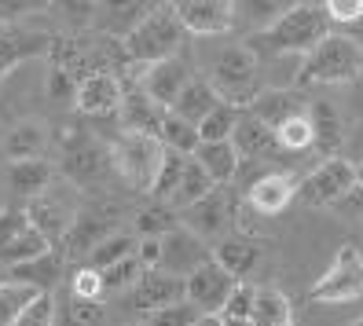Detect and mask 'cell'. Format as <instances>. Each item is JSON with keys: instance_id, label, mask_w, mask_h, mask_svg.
<instances>
[{"instance_id": "obj_24", "label": "cell", "mask_w": 363, "mask_h": 326, "mask_svg": "<svg viewBox=\"0 0 363 326\" xmlns=\"http://www.w3.org/2000/svg\"><path fill=\"white\" fill-rule=\"evenodd\" d=\"M213 260H217L224 271H231L239 282H246V275L257 268L261 249H257V242H253V238H246V235H231V238H220V242L213 246Z\"/></svg>"}, {"instance_id": "obj_44", "label": "cell", "mask_w": 363, "mask_h": 326, "mask_svg": "<svg viewBox=\"0 0 363 326\" xmlns=\"http://www.w3.org/2000/svg\"><path fill=\"white\" fill-rule=\"evenodd\" d=\"M70 293L77 297V300H96V304H103V297H106V282H103V271L99 268H77L74 271V279H70Z\"/></svg>"}, {"instance_id": "obj_25", "label": "cell", "mask_w": 363, "mask_h": 326, "mask_svg": "<svg viewBox=\"0 0 363 326\" xmlns=\"http://www.w3.org/2000/svg\"><path fill=\"white\" fill-rule=\"evenodd\" d=\"M191 158H195V162L209 172V180L217 184V187L231 184V180H235V172L242 169V154L235 150L231 140H220V143H199V150H195Z\"/></svg>"}, {"instance_id": "obj_7", "label": "cell", "mask_w": 363, "mask_h": 326, "mask_svg": "<svg viewBox=\"0 0 363 326\" xmlns=\"http://www.w3.org/2000/svg\"><path fill=\"white\" fill-rule=\"evenodd\" d=\"M352 191H359V184H356V165L334 154V158L319 162L308 176H301V191H297V198H305V202L315 206V209H327V206L345 202Z\"/></svg>"}, {"instance_id": "obj_57", "label": "cell", "mask_w": 363, "mask_h": 326, "mask_svg": "<svg viewBox=\"0 0 363 326\" xmlns=\"http://www.w3.org/2000/svg\"><path fill=\"white\" fill-rule=\"evenodd\" d=\"M349 326H363V319H356V322H349Z\"/></svg>"}, {"instance_id": "obj_35", "label": "cell", "mask_w": 363, "mask_h": 326, "mask_svg": "<svg viewBox=\"0 0 363 326\" xmlns=\"http://www.w3.org/2000/svg\"><path fill=\"white\" fill-rule=\"evenodd\" d=\"M275 140H279V154H305V150H312V121H308V111L290 118V121H283L279 128H275Z\"/></svg>"}, {"instance_id": "obj_48", "label": "cell", "mask_w": 363, "mask_h": 326, "mask_svg": "<svg viewBox=\"0 0 363 326\" xmlns=\"http://www.w3.org/2000/svg\"><path fill=\"white\" fill-rule=\"evenodd\" d=\"M319 4H323L330 26H334V23H337V26H356V23H363V0H319Z\"/></svg>"}, {"instance_id": "obj_56", "label": "cell", "mask_w": 363, "mask_h": 326, "mask_svg": "<svg viewBox=\"0 0 363 326\" xmlns=\"http://www.w3.org/2000/svg\"><path fill=\"white\" fill-rule=\"evenodd\" d=\"M356 184H359V191H363V162L356 165Z\"/></svg>"}, {"instance_id": "obj_3", "label": "cell", "mask_w": 363, "mask_h": 326, "mask_svg": "<svg viewBox=\"0 0 363 326\" xmlns=\"http://www.w3.org/2000/svg\"><path fill=\"white\" fill-rule=\"evenodd\" d=\"M363 74V45L349 33H330L305 55L297 84H352Z\"/></svg>"}, {"instance_id": "obj_26", "label": "cell", "mask_w": 363, "mask_h": 326, "mask_svg": "<svg viewBox=\"0 0 363 326\" xmlns=\"http://www.w3.org/2000/svg\"><path fill=\"white\" fill-rule=\"evenodd\" d=\"M151 11H155V4H147V0H103V15H96V23H99V33L125 37Z\"/></svg>"}, {"instance_id": "obj_37", "label": "cell", "mask_w": 363, "mask_h": 326, "mask_svg": "<svg viewBox=\"0 0 363 326\" xmlns=\"http://www.w3.org/2000/svg\"><path fill=\"white\" fill-rule=\"evenodd\" d=\"M106 322V312H103V304L96 300H67V304H59V312H55V326H103Z\"/></svg>"}, {"instance_id": "obj_58", "label": "cell", "mask_w": 363, "mask_h": 326, "mask_svg": "<svg viewBox=\"0 0 363 326\" xmlns=\"http://www.w3.org/2000/svg\"><path fill=\"white\" fill-rule=\"evenodd\" d=\"M279 326H294V319H290V322H279Z\"/></svg>"}, {"instance_id": "obj_19", "label": "cell", "mask_w": 363, "mask_h": 326, "mask_svg": "<svg viewBox=\"0 0 363 326\" xmlns=\"http://www.w3.org/2000/svg\"><path fill=\"white\" fill-rule=\"evenodd\" d=\"M187 81H191V70H187V62L177 55V59H162V62L143 67V77H140L136 84H140V89L151 96L158 106L173 111V103L180 99V92H184Z\"/></svg>"}, {"instance_id": "obj_21", "label": "cell", "mask_w": 363, "mask_h": 326, "mask_svg": "<svg viewBox=\"0 0 363 326\" xmlns=\"http://www.w3.org/2000/svg\"><path fill=\"white\" fill-rule=\"evenodd\" d=\"M235 150L242 154V162H268L279 154V140H275V128L264 125L261 118H253L250 111H242L239 125H235V136H231Z\"/></svg>"}, {"instance_id": "obj_34", "label": "cell", "mask_w": 363, "mask_h": 326, "mask_svg": "<svg viewBox=\"0 0 363 326\" xmlns=\"http://www.w3.org/2000/svg\"><path fill=\"white\" fill-rule=\"evenodd\" d=\"M158 140L165 143V150H177V154H195L199 143H202L199 125H191V121L177 118V114H165V121H162V136H158Z\"/></svg>"}, {"instance_id": "obj_27", "label": "cell", "mask_w": 363, "mask_h": 326, "mask_svg": "<svg viewBox=\"0 0 363 326\" xmlns=\"http://www.w3.org/2000/svg\"><path fill=\"white\" fill-rule=\"evenodd\" d=\"M8 184L11 191L26 194V202L37 198L40 191L55 184V165L48 158H30V162H8Z\"/></svg>"}, {"instance_id": "obj_9", "label": "cell", "mask_w": 363, "mask_h": 326, "mask_svg": "<svg viewBox=\"0 0 363 326\" xmlns=\"http://www.w3.org/2000/svg\"><path fill=\"white\" fill-rule=\"evenodd\" d=\"M77 206L70 202V194L62 191L59 184H52L48 191H40L37 198H30L26 202V216H30V224L48 238L52 246H62L67 242V235H70V227H74V220H77Z\"/></svg>"}, {"instance_id": "obj_43", "label": "cell", "mask_w": 363, "mask_h": 326, "mask_svg": "<svg viewBox=\"0 0 363 326\" xmlns=\"http://www.w3.org/2000/svg\"><path fill=\"white\" fill-rule=\"evenodd\" d=\"M147 268L136 260V253L133 257H125V260H118L114 268H106L103 271V282H106V293H121V290H133L136 286V279L143 275Z\"/></svg>"}, {"instance_id": "obj_12", "label": "cell", "mask_w": 363, "mask_h": 326, "mask_svg": "<svg viewBox=\"0 0 363 326\" xmlns=\"http://www.w3.org/2000/svg\"><path fill=\"white\" fill-rule=\"evenodd\" d=\"M180 224L187 231H195L199 238H228V227L235 224V202L228 198V191L224 187H213L206 198H199L195 206H187L184 216H180Z\"/></svg>"}, {"instance_id": "obj_52", "label": "cell", "mask_w": 363, "mask_h": 326, "mask_svg": "<svg viewBox=\"0 0 363 326\" xmlns=\"http://www.w3.org/2000/svg\"><path fill=\"white\" fill-rule=\"evenodd\" d=\"M62 8L70 18H77V23H89V18H96V0H48V8Z\"/></svg>"}, {"instance_id": "obj_20", "label": "cell", "mask_w": 363, "mask_h": 326, "mask_svg": "<svg viewBox=\"0 0 363 326\" xmlns=\"http://www.w3.org/2000/svg\"><path fill=\"white\" fill-rule=\"evenodd\" d=\"M114 227H118L114 206H103V213H99V209H81L62 246H67V253H74V257H81V253L92 257V249L103 242V238H111Z\"/></svg>"}, {"instance_id": "obj_1", "label": "cell", "mask_w": 363, "mask_h": 326, "mask_svg": "<svg viewBox=\"0 0 363 326\" xmlns=\"http://www.w3.org/2000/svg\"><path fill=\"white\" fill-rule=\"evenodd\" d=\"M323 37H330V18H327L319 0H305V4H297L286 15L275 18V23L257 37L253 48L257 52L264 48L272 55H308Z\"/></svg>"}, {"instance_id": "obj_36", "label": "cell", "mask_w": 363, "mask_h": 326, "mask_svg": "<svg viewBox=\"0 0 363 326\" xmlns=\"http://www.w3.org/2000/svg\"><path fill=\"white\" fill-rule=\"evenodd\" d=\"M239 118H242V111H235V106H228V103H217V106L209 111V118L199 125L202 143H220V140H231V136H235V125H239Z\"/></svg>"}, {"instance_id": "obj_55", "label": "cell", "mask_w": 363, "mask_h": 326, "mask_svg": "<svg viewBox=\"0 0 363 326\" xmlns=\"http://www.w3.org/2000/svg\"><path fill=\"white\" fill-rule=\"evenodd\" d=\"M220 322L224 326H253V319H224V315H220Z\"/></svg>"}, {"instance_id": "obj_28", "label": "cell", "mask_w": 363, "mask_h": 326, "mask_svg": "<svg viewBox=\"0 0 363 326\" xmlns=\"http://www.w3.org/2000/svg\"><path fill=\"white\" fill-rule=\"evenodd\" d=\"M217 103H220V96H217V89H213L206 77H191L169 114H177V118H184V121H191V125H202Z\"/></svg>"}, {"instance_id": "obj_47", "label": "cell", "mask_w": 363, "mask_h": 326, "mask_svg": "<svg viewBox=\"0 0 363 326\" xmlns=\"http://www.w3.org/2000/svg\"><path fill=\"white\" fill-rule=\"evenodd\" d=\"M253 304H257V286H250V282H239V286L231 290L228 304H224V319H253Z\"/></svg>"}, {"instance_id": "obj_2", "label": "cell", "mask_w": 363, "mask_h": 326, "mask_svg": "<svg viewBox=\"0 0 363 326\" xmlns=\"http://www.w3.org/2000/svg\"><path fill=\"white\" fill-rule=\"evenodd\" d=\"M209 84L217 89L220 103L235 111H250V103L261 96V55L253 45H228L213 62Z\"/></svg>"}, {"instance_id": "obj_22", "label": "cell", "mask_w": 363, "mask_h": 326, "mask_svg": "<svg viewBox=\"0 0 363 326\" xmlns=\"http://www.w3.org/2000/svg\"><path fill=\"white\" fill-rule=\"evenodd\" d=\"M308 121H312V150L334 158V150L341 147V136H345L337 106L330 99H312L308 103Z\"/></svg>"}, {"instance_id": "obj_60", "label": "cell", "mask_w": 363, "mask_h": 326, "mask_svg": "<svg viewBox=\"0 0 363 326\" xmlns=\"http://www.w3.org/2000/svg\"><path fill=\"white\" fill-rule=\"evenodd\" d=\"M0 271H4V268H0Z\"/></svg>"}, {"instance_id": "obj_40", "label": "cell", "mask_w": 363, "mask_h": 326, "mask_svg": "<svg viewBox=\"0 0 363 326\" xmlns=\"http://www.w3.org/2000/svg\"><path fill=\"white\" fill-rule=\"evenodd\" d=\"M133 253H136V238H129V235L114 231L111 238H103V242H99V246L92 249L89 264H92V268H99V271H106V268H114L118 260L133 257Z\"/></svg>"}, {"instance_id": "obj_14", "label": "cell", "mask_w": 363, "mask_h": 326, "mask_svg": "<svg viewBox=\"0 0 363 326\" xmlns=\"http://www.w3.org/2000/svg\"><path fill=\"white\" fill-rule=\"evenodd\" d=\"M301 191V176L297 172H286V169H275V172H264L250 184L246 191V202L257 216H279Z\"/></svg>"}, {"instance_id": "obj_15", "label": "cell", "mask_w": 363, "mask_h": 326, "mask_svg": "<svg viewBox=\"0 0 363 326\" xmlns=\"http://www.w3.org/2000/svg\"><path fill=\"white\" fill-rule=\"evenodd\" d=\"M52 45H55V33L4 26V30H0V81H4L15 67L30 62V59H48Z\"/></svg>"}, {"instance_id": "obj_45", "label": "cell", "mask_w": 363, "mask_h": 326, "mask_svg": "<svg viewBox=\"0 0 363 326\" xmlns=\"http://www.w3.org/2000/svg\"><path fill=\"white\" fill-rule=\"evenodd\" d=\"M55 312H59V304L52 293H37L23 312H18V319L11 326H55Z\"/></svg>"}, {"instance_id": "obj_33", "label": "cell", "mask_w": 363, "mask_h": 326, "mask_svg": "<svg viewBox=\"0 0 363 326\" xmlns=\"http://www.w3.org/2000/svg\"><path fill=\"white\" fill-rule=\"evenodd\" d=\"M294 312H290V300L283 290L275 286H257V304H253V326H279V322H290Z\"/></svg>"}, {"instance_id": "obj_39", "label": "cell", "mask_w": 363, "mask_h": 326, "mask_svg": "<svg viewBox=\"0 0 363 326\" xmlns=\"http://www.w3.org/2000/svg\"><path fill=\"white\" fill-rule=\"evenodd\" d=\"M297 4H305V0H239V11L264 33V30L275 23V18L286 15V11L297 8Z\"/></svg>"}, {"instance_id": "obj_46", "label": "cell", "mask_w": 363, "mask_h": 326, "mask_svg": "<svg viewBox=\"0 0 363 326\" xmlns=\"http://www.w3.org/2000/svg\"><path fill=\"white\" fill-rule=\"evenodd\" d=\"M195 319H199L195 304L177 300V304H169V308H158V312H151V315H143V326H191Z\"/></svg>"}, {"instance_id": "obj_6", "label": "cell", "mask_w": 363, "mask_h": 326, "mask_svg": "<svg viewBox=\"0 0 363 326\" xmlns=\"http://www.w3.org/2000/svg\"><path fill=\"white\" fill-rule=\"evenodd\" d=\"M363 297V253L356 246H341L330 260V268L312 282L308 300L315 304H349Z\"/></svg>"}, {"instance_id": "obj_32", "label": "cell", "mask_w": 363, "mask_h": 326, "mask_svg": "<svg viewBox=\"0 0 363 326\" xmlns=\"http://www.w3.org/2000/svg\"><path fill=\"white\" fill-rule=\"evenodd\" d=\"M213 187H217V184L209 180V172H206L195 158H191V162H187V169H184L180 187L173 191V198H169L165 206H169V209H177V213H184L187 206H195L199 198H206V194H209Z\"/></svg>"}, {"instance_id": "obj_11", "label": "cell", "mask_w": 363, "mask_h": 326, "mask_svg": "<svg viewBox=\"0 0 363 326\" xmlns=\"http://www.w3.org/2000/svg\"><path fill=\"white\" fill-rule=\"evenodd\" d=\"M111 165V147L92 140L89 133H74L62 147V176L77 187H89L92 180H99V172Z\"/></svg>"}, {"instance_id": "obj_53", "label": "cell", "mask_w": 363, "mask_h": 326, "mask_svg": "<svg viewBox=\"0 0 363 326\" xmlns=\"http://www.w3.org/2000/svg\"><path fill=\"white\" fill-rule=\"evenodd\" d=\"M136 260L143 268H158L162 260V238H140L136 242Z\"/></svg>"}, {"instance_id": "obj_16", "label": "cell", "mask_w": 363, "mask_h": 326, "mask_svg": "<svg viewBox=\"0 0 363 326\" xmlns=\"http://www.w3.org/2000/svg\"><path fill=\"white\" fill-rule=\"evenodd\" d=\"M129 304H133V312L136 315H151L158 308H169V304H177L184 300V279L180 275H169L162 268H147L140 279H136V286L129 290Z\"/></svg>"}, {"instance_id": "obj_41", "label": "cell", "mask_w": 363, "mask_h": 326, "mask_svg": "<svg viewBox=\"0 0 363 326\" xmlns=\"http://www.w3.org/2000/svg\"><path fill=\"white\" fill-rule=\"evenodd\" d=\"M173 227H180V216H177V209H169L165 202L143 209V213L136 216V231H140L143 238H162V235H169Z\"/></svg>"}, {"instance_id": "obj_42", "label": "cell", "mask_w": 363, "mask_h": 326, "mask_svg": "<svg viewBox=\"0 0 363 326\" xmlns=\"http://www.w3.org/2000/svg\"><path fill=\"white\" fill-rule=\"evenodd\" d=\"M187 162H191V154H177V150H165V162H162V172H158V184H155V191H151L158 202H169V198H173V191H177L180 180H184Z\"/></svg>"}, {"instance_id": "obj_31", "label": "cell", "mask_w": 363, "mask_h": 326, "mask_svg": "<svg viewBox=\"0 0 363 326\" xmlns=\"http://www.w3.org/2000/svg\"><path fill=\"white\" fill-rule=\"evenodd\" d=\"M48 249H55V246L30 224L26 231H18L8 246H0V268H4V271H8V268H18V264H26V260L45 257Z\"/></svg>"}, {"instance_id": "obj_18", "label": "cell", "mask_w": 363, "mask_h": 326, "mask_svg": "<svg viewBox=\"0 0 363 326\" xmlns=\"http://www.w3.org/2000/svg\"><path fill=\"white\" fill-rule=\"evenodd\" d=\"M165 106H158L151 96H147L140 84H125V96H121V133H133V136H162V121H165Z\"/></svg>"}, {"instance_id": "obj_29", "label": "cell", "mask_w": 363, "mask_h": 326, "mask_svg": "<svg viewBox=\"0 0 363 326\" xmlns=\"http://www.w3.org/2000/svg\"><path fill=\"white\" fill-rule=\"evenodd\" d=\"M62 275V257L59 249H48L45 257H37V260H26V264H18V268H8V279L11 282H26V286L40 290V293H52L55 290V282Z\"/></svg>"}, {"instance_id": "obj_30", "label": "cell", "mask_w": 363, "mask_h": 326, "mask_svg": "<svg viewBox=\"0 0 363 326\" xmlns=\"http://www.w3.org/2000/svg\"><path fill=\"white\" fill-rule=\"evenodd\" d=\"M45 147H48V133H45V125H37V121H23V125H15L11 133H8V140H4L8 162L45 158Z\"/></svg>"}, {"instance_id": "obj_38", "label": "cell", "mask_w": 363, "mask_h": 326, "mask_svg": "<svg viewBox=\"0 0 363 326\" xmlns=\"http://www.w3.org/2000/svg\"><path fill=\"white\" fill-rule=\"evenodd\" d=\"M37 293L40 290L26 286V282H11V279L0 282V326H11L18 319V312H23Z\"/></svg>"}, {"instance_id": "obj_50", "label": "cell", "mask_w": 363, "mask_h": 326, "mask_svg": "<svg viewBox=\"0 0 363 326\" xmlns=\"http://www.w3.org/2000/svg\"><path fill=\"white\" fill-rule=\"evenodd\" d=\"M48 96L59 99V103H74V96H77V81H74L67 70L52 67V70H48Z\"/></svg>"}, {"instance_id": "obj_5", "label": "cell", "mask_w": 363, "mask_h": 326, "mask_svg": "<svg viewBox=\"0 0 363 326\" xmlns=\"http://www.w3.org/2000/svg\"><path fill=\"white\" fill-rule=\"evenodd\" d=\"M106 147H111V165L118 169V176L125 184H129L133 191H143V194L155 191L162 162H165V143L162 140L121 133L118 140H111Z\"/></svg>"}, {"instance_id": "obj_59", "label": "cell", "mask_w": 363, "mask_h": 326, "mask_svg": "<svg viewBox=\"0 0 363 326\" xmlns=\"http://www.w3.org/2000/svg\"><path fill=\"white\" fill-rule=\"evenodd\" d=\"M359 213H363V198H359Z\"/></svg>"}, {"instance_id": "obj_51", "label": "cell", "mask_w": 363, "mask_h": 326, "mask_svg": "<svg viewBox=\"0 0 363 326\" xmlns=\"http://www.w3.org/2000/svg\"><path fill=\"white\" fill-rule=\"evenodd\" d=\"M30 227V216H26V209H0V246H8L11 238L18 235V231H26Z\"/></svg>"}, {"instance_id": "obj_49", "label": "cell", "mask_w": 363, "mask_h": 326, "mask_svg": "<svg viewBox=\"0 0 363 326\" xmlns=\"http://www.w3.org/2000/svg\"><path fill=\"white\" fill-rule=\"evenodd\" d=\"M48 0H0V26H15L18 18L45 11Z\"/></svg>"}, {"instance_id": "obj_10", "label": "cell", "mask_w": 363, "mask_h": 326, "mask_svg": "<svg viewBox=\"0 0 363 326\" xmlns=\"http://www.w3.org/2000/svg\"><path fill=\"white\" fill-rule=\"evenodd\" d=\"M235 286H239V279L231 271H224L217 260L209 257L202 268H195L184 279V300L195 304L199 315H220Z\"/></svg>"}, {"instance_id": "obj_4", "label": "cell", "mask_w": 363, "mask_h": 326, "mask_svg": "<svg viewBox=\"0 0 363 326\" xmlns=\"http://www.w3.org/2000/svg\"><path fill=\"white\" fill-rule=\"evenodd\" d=\"M184 40H187V30L180 26V18L173 15V8L165 4V8H155L140 26H133L129 33H125L121 45H125L129 62L151 67V62H162V59H177L180 48H184Z\"/></svg>"}, {"instance_id": "obj_54", "label": "cell", "mask_w": 363, "mask_h": 326, "mask_svg": "<svg viewBox=\"0 0 363 326\" xmlns=\"http://www.w3.org/2000/svg\"><path fill=\"white\" fill-rule=\"evenodd\" d=\"M191 326H224V322H220V315H199Z\"/></svg>"}, {"instance_id": "obj_8", "label": "cell", "mask_w": 363, "mask_h": 326, "mask_svg": "<svg viewBox=\"0 0 363 326\" xmlns=\"http://www.w3.org/2000/svg\"><path fill=\"white\" fill-rule=\"evenodd\" d=\"M187 37H220L239 23V0H169Z\"/></svg>"}, {"instance_id": "obj_23", "label": "cell", "mask_w": 363, "mask_h": 326, "mask_svg": "<svg viewBox=\"0 0 363 326\" xmlns=\"http://www.w3.org/2000/svg\"><path fill=\"white\" fill-rule=\"evenodd\" d=\"M305 111H308V103L297 96V92H286V89H261V96L250 103V114L261 118L272 128H279L283 121L305 114Z\"/></svg>"}, {"instance_id": "obj_17", "label": "cell", "mask_w": 363, "mask_h": 326, "mask_svg": "<svg viewBox=\"0 0 363 326\" xmlns=\"http://www.w3.org/2000/svg\"><path fill=\"white\" fill-rule=\"evenodd\" d=\"M121 96L125 84L118 74H89L84 81H77L74 106L84 118H114L121 111Z\"/></svg>"}, {"instance_id": "obj_13", "label": "cell", "mask_w": 363, "mask_h": 326, "mask_svg": "<svg viewBox=\"0 0 363 326\" xmlns=\"http://www.w3.org/2000/svg\"><path fill=\"white\" fill-rule=\"evenodd\" d=\"M209 257H213V246L206 242V238H199L195 231H187L184 224L173 227L169 235H162V260H158V268L169 271V275L187 279L195 268H202Z\"/></svg>"}]
</instances>
